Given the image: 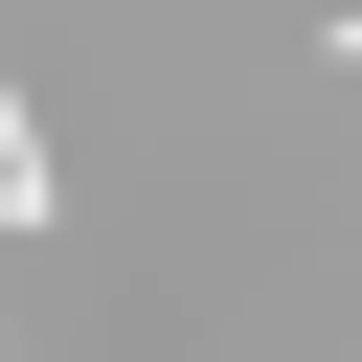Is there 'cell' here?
<instances>
[{"mask_svg": "<svg viewBox=\"0 0 362 362\" xmlns=\"http://www.w3.org/2000/svg\"><path fill=\"white\" fill-rule=\"evenodd\" d=\"M0 226H68V181H45V113H23V68H0Z\"/></svg>", "mask_w": 362, "mask_h": 362, "instance_id": "1", "label": "cell"}]
</instances>
